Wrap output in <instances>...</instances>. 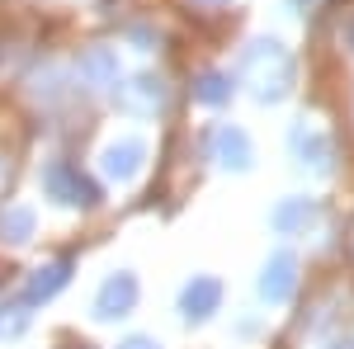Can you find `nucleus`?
Instances as JSON below:
<instances>
[{"instance_id": "obj_20", "label": "nucleus", "mask_w": 354, "mask_h": 349, "mask_svg": "<svg viewBox=\"0 0 354 349\" xmlns=\"http://www.w3.org/2000/svg\"><path fill=\"white\" fill-rule=\"evenodd\" d=\"M0 185H5V161H0Z\"/></svg>"}, {"instance_id": "obj_8", "label": "nucleus", "mask_w": 354, "mask_h": 349, "mask_svg": "<svg viewBox=\"0 0 354 349\" xmlns=\"http://www.w3.org/2000/svg\"><path fill=\"white\" fill-rule=\"evenodd\" d=\"M218 307H222V283L208 279V274H194L189 283L180 288V312H185V321H208Z\"/></svg>"}, {"instance_id": "obj_2", "label": "nucleus", "mask_w": 354, "mask_h": 349, "mask_svg": "<svg viewBox=\"0 0 354 349\" xmlns=\"http://www.w3.org/2000/svg\"><path fill=\"white\" fill-rule=\"evenodd\" d=\"M38 185H43V194L53 198V203H62V208H100V185L90 180V175H81L71 161H48L43 165V175H38Z\"/></svg>"}, {"instance_id": "obj_16", "label": "nucleus", "mask_w": 354, "mask_h": 349, "mask_svg": "<svg viewBox=\"0 0 354 349\" xmlns=\"http://www.w3.org/2000/svg\"><path fill=\"white\" fill-rule=\"evenodd\" d=\"M118 349H161V345H156L151 335H128V340H123Z\"/></svg>"}, {"instance_id": "obj_3", "label": "nucleus", "mask_w": 354, "mask_h": 349, "mask_svg": "<svg viewBox=\"0 0 354 349\" xmlns=\"http://www.w3.org/2000/svg\"><path fill=\"white\" fill-rule=\"evenodd\" d=\"M288 151H293V161H298L302 170L330 175V161H335V151H330V137L322 133V123H312V118H298V123L288 128Z\"/></svg>"}, {"instance_id": "obj_1", "label": "nucleus", "mask_w": 354, "mask_h": 349, "mask_svg": "<svg viewBox=\"0 0 354 349\" xmlns=\"http://www.w3.org/2000/svg\"><path fill=\"white\" fill-rule=\"evenodd\" d=\"M236 81L260 100V104H279L293 95V57L279 38H250L236 66Z\"/></svg>"}, {"instance_id": "obj_5", "label": "nucleus", "mask_w": 354, "mask_h": 349, "mask_svg": "<svg viewBox=\"0 0 354 349\" xmlns=\"http://www.w3.org/2000/svg\"><path fill=\"white\" fill-rule=\"evenodd\" d=\"M142 165H147V142L142 137H113L109 147L100 151V170L109 175L113 185H128V180H137L142 175Z\"/></svg>"}, {"instance_id": "obj_18", "label": "nucleus", "mask_w": 354, "mask_h": 349, "mask_svg": "<svg viewBox=\"0 0 354 349\" xmlns=\"http://www.w3.org/2000/svg\"><path fill=\"white\" fill-rule=\"evenodd\" d=\"M326 349H354V340H335V345H326Z\"/></svg>"}, {"instance_id": "obj_19", "label": "nucleus", "mask_w": 354, "mask_h": 349, "mask_svg": "<svg viewBox=\"0 0 354 349\" xmlns=\"http://www.w3.org/2000/svg\"><path fill=\"white\" fill-rule=\"evenodd\" d=\"M293 5H317V0H293Z\"/></svg>"}, {"instance_id": "obj_17", "label": "nucleus", "mask_w": 354, "mask_h": 349, "mask_svg": "<svg viewBox=\"0 0 354 349\" xmlns=\"http://www.w3.org/2000/svg\"><path fill=\"white\" fill-rule=\"evenodd\" d=\"M345 43H350V48H354V19H350V24H345Z\"/></svg>"}, {"instance_id": "obj_14", "label": "nucleus", "mask_w": 354, "mask_h": 349, "mask_svg": "<svg viewBox=\"0 0 354 349\" xmlns=\"http://www.w3.org/2000/svg\"><path fill=\"white\" fill-rule=\"evenodd\" d=\"M232 90H236V85H232V76H227V71H203V76L194 81V100L218 109V104H227V100H232Z\"/></svg>"}, {"instance_id": "obj_15", "label": "nucleus", "mask_w": 354, "mask_h": 349, "mask_svg": "<svg viewBox=\"0 0 354 349\" xmlns=\"http://www.w3.org/2000/svg\"><path fill=\"white\" fill-rule=\"evenodd\" d=\"M28 326H33L28 302H0V340H19Z\"/></svg>"}, {"instance_id": "obj_13", "label": "nucleus", "mask_w": 354, "mask_h": 349, "mask_svg": "<svg viewBox=\"0 0 354 349\" xmlns=\"http://www.w3.org/2000/svg\"><path fill=\"white\" fill-rule=\"evenodd\" d=\"M33 227H38L33 208L10 203V208L0 213V241H5V245H28V241H33Z\"/></svg>"}, {"instance_id": "obj_7", "label": "nucleus", "mask_w": 354, "mask_h": 349, "mask_svg": "<svg viewBox=\"0 0 354 349\" xmlns=\"http://www.w3.org/2000/svg\"><path fill=\"white\" fill-rule=\"evenodd\" d=\"M293 293H298V260H293V250H274L260 269V297L270 307H283Z\"/></svg>"}, {"instance_id": "obj_10", "label": "nucleus", "mask_w": 354, "mask_h": 349, "mask_svg": "<svg viewBox=\"0 0 354 349\" xmlns=\"http://www.w3.org/2000/svg\"><path fill=\"white\" fill-rule=\"evenodd\" d=\"M113 95H118V104L128 109V113H156V109H165V100H170V90H165L161 76H137V81L118 85Z\"/></svg>"}, {"instance_id": "obj_11", "label": "nucleus", "mask_w": 354, "mask_h": 349, "mask_svg": "<svg viewBox=\"0 0 354 349\" xmlns=\"http://www.w3.org/2000/svg\"><path fill=\"white\" fill-rule=\"evenodd\" d=\"M317 217H322L317 198H279L274 213H270V227L279 232V236H298V232H307V227H317Z\"/></svg>"}, {"instance_id": "obj_4", "label": "nucleus", "mask_w": 354, "mask_h": 349, "mask_svg": "<svg viewBox=\"0 0 354 349\" xmlns=\"http://www.w3.org/2000/svg\"><path fill=\"white\" fill-rule=\"evenodd\" d=\"M137 293H142L137 288V274H128V269L109 274L100 283V293H95V321H123L137 307Z\"/></svg>"}, {"instance_id": "obj_6", "label": "nucleus", "mask_w": 354, "mask_h": 349, "mask_svg": "<svg viewBox=\"0 0 354 349\" xmlns=\"http://www.w3.org/2000/svg\"><path fill=\"white\" fill-rule=\"evenodd\" d=\"M208 156L222 165V170H250V161H255V147H250V137H245V128H236V123H218L213 133H208Z\"/></svg>"}, {"instance_id": "obj_12", "label": "nucleus", "mask_w": 354, "mask_h": 349, "mask_svg": "<svg viewBox=\"0 0 354 349\" xmlns=\"http://www.w3.org/2000/svg\"><path fill=\"white\" fill-rule=\"evenodd\" d=\"M71 283V260H53V265H38L24 279V302H48Z\"/></svg>"}, {"instance_id": "obj_21", "label": "nucleus", "mask_w": 354, "mask_h": 349, "mask_svg": "<svg viewBox=\"0 0 354 349\" xmlns=\"http://www.w3.org/2000/svg\"><path fill=\"white\" fill-rule=\"evenodd\" d=\"M198 5H222V0H198Z\"/></svg>"}, {"instance_id": "obj_9", "label": "nucleus", "mask_w": 354, "mask_h": 349, "mask_svg": "<svg viewBox=\"0 0 354 349\" xmlns=\"http://www.w3.org/2000/svg\"><path fill=\"white\" fill-rule=\"evenodd\" d=\"M76 76H81L90 90H118V85H123L118 53H113V48H90V53L81 57V66H76Z\"/></svg>"}]
</instances>
